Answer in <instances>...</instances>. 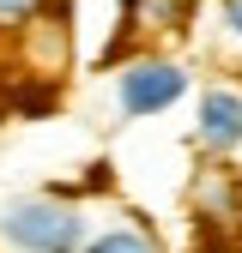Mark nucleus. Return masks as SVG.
Instances as JSON below:
<instances>
[{"label": "nucleus", "mask_w": 242, "mask_h": 253, "mask_svg": "<svg viewBox=\"0 0 242 253\" xmlns=\"http://www.w3.org/2000/svg\"><path fill=\"white\" fill-rule=\"evenodd\" d=\"M0 235H6L12 253H79L91 241L85 211L67 199H18L0 217Z\"/></svg>", "instance_id": "nucleus-1"}, {"label": "nucleus", "mask_w": 242, "mask_h": 253, "mask_svg": "<svg viewBox=\"0 0 242 253\" xmlns=\"http://www.w3.org/2000/svg\"><path fill=\"white\" fill-rule=\"evenodd\" d=\"M194 24V0H121V37L127 42H164Z\"/></svg>", "instance_id": "nucleus-5"}, {"label": "nucleus", "mask_w": 242, "mask_h": 253, "mask_svg": "<svg viewBox=\"0 0 242 253\" xmlns=\"http://www.w3.org/2000/svg\"><path fill=\"white\" fill-rule=\"evenodd\" d=\"M12 60H18V73L30 84H60L73 67V30H67V12H43L30 30H18L12 37Z\"/></svg>", "instance_id": "nucleus-3"}, {"label": "nucleus", "mask_w": 242, "mask_h": 253, "mask_svg": "<svg viewBox=\"0 0 242 253\" xmlns=\"http://www.w3.org/2000/svg\"><path fill=\"white\" fill-rule=\"evenodd\" d=\"M60 6V0H0V37H18V30H30V24H37L43 12H55Z\"/></svg>", "instance_id": "nucleus-7"}, {"label": "nucleus", "mask_w": 242, "mask_h": 253, "mask_svg": "<svg viewBox=\"0 0 242 253\" xmlns=\"http://www.w3.org/2000/svg\"><path fill=\"white\" fill-rule=\"evenodd\" d=\"M224 24L236 30V37H242V0H224Z\"/></svg>", "instance_id": "nucleus-9"}, {"label": "nucleus", "mask_w": 242, "mask_h": 253, "mask_svg": "<svg viewBox=\"0 0 242 253\" xmlns=\"http://www.w3.org/2000/svg\"><path fill=\"white\" fill-rule=\"evenodd\" d=\"M79 253H158V241L139 223H103V229H91V241Z\"/></svg>", "instance_id": "nucleus-6"}, {"label": "nucleus", "mask_w": 242, "mask_h": 253, "mask_svg": "<svg viewBox=\"0 0 242 253\" xmlns=\"http://www.w3.org/2000/svg\"><path fill=\"white\" fill-rule=\"evenodd\" d=\"M188 97V67L182 60H164V54H145V60H127V67L115 73V103L127 121H151L176 109Z\"/></svg>", "instance_id": "nucleus-2"}, {"label": "nucleus", "mask_w": 242, "mask_h": 253, "mask_svg": "<svg viewBox=\"0 0 242 253\" xmlns=\"http://www.w3.org/2000/svg\"><path fill=\"white\" fill-rule=\"evenodd\" d=\"M194 139H200V151H212V157H236V151H242V90H236V84H206V90H200Z\"/></svg>", "instance_id": "nucleus-4"}, {"label": "nucleus", "mask_w": 242, "mask_h": 253, "mask_svg": "<svg viewBox=\"0 0 242 253\" xmlns=\"http://www.w3.org/2000/svg\"><path fill=\"white\" fill-rule=\"evenodd\" d=\"M194 199H200V211H212V223H218V217H230V211H236V181L212 169V175L194 187Z\"/></svg>", "instance_id": "nucleus-8"}]
</instances>
